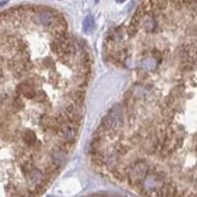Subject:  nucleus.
<instances>
[{
    "mask_svg": "<svg viewBox=\"0 0 197 197\" xmlns=\"http://www.w3.org/2000/svg\"><path fill=\"white\" fill-rule=\"evenodd\" d=\"M95 2H98V0H95Z\"/></svg>",
    "mask_w": 197,
    "mask_h": 197,
    "instance_id": "8",
    "label": "nucleus"
},
{
    "mask_svg": "<svg viewBox=\"0 0 197 197\" xmlns=\"http://www.w3.org/2000/svg\"><path fill=\"white\" fill-rule=\"evenodd\" d=\"M17 91L21 94H23L24 97L28 98H33L36 95V91H35L34 87L31 83L29 82H22L17 85Z\"/></svg>",
    "mask_w": 197,
    "mask_h": 197,
    "instance_id": "3",
    "label": "nucleus"
},
{
    "mask_svg": "<svg viewBox=\"0 0 197 197\" xmlns=\"http://www.w3.org/2000/svg\"><path fill=\"white\" fill-rule=\"evenodd\" d=\"M149 165L144 161L133 164V168H130L129 172H127V177L130 180V183L133 185H138L139 183L143 182L145 177L148 174Z\"/></svg>",
    "mask_w": 197,
    "mask_h": 197,
    "instance_id": "1",
    "label": "nucleus"
},
{
    "mask_svg": "<svg viewBox=\"0 0 197 197\" xmlns=\"http://www.w3.org/2000/svg\"><path fill=\"white\" fill-rule=\"evenodd\" d=\"M23 138H24V141H25V143H26L27 145H32L33 143L35 142V139H36V137H35V133H33V131L27 130V131H25V133H24Z\"/></svg>",
    "mask_w": 197,
    "mask_h": 197,
    "instance_id": "5",
    "label": "nucleus"
},
{
    "mask_svg": "<svg viewBox=\"0 0 197 197\" xmlns=\"http://www.w3.org/2000/svg\"><path fill=\"white\" fill-rule=\"evenodd\" d=\"M34 22L37 23L38 25H43V26H52L56 23L58 16H56L52 11L44 10H39L38 13L35 14Z\"/></svg>",
    "mask_w": 197,
    "mask_h": 197,
    "instance_id": "2",
    "label": "nucleus"
},
{
    "mask_svg": "<svg viewBox=\"0 0 197 197\" xmlns=\"http://www.w3.org/2000/svg\"><path fill=\"white\" fill-rule=\"evenodd\" d=\"M6 3H7V1H6V0H5V1H2V2H0V8H1V7H3L4 5L6 4Z\"/></svg>",
    "mask_w": 197,
    "mask_h": 197,
    "instance_id": "6",
    "label": "nucleus"
},
{
    "mask_svg": "<svg viewBox=\"0 0 197 197\" xmlns=\"http://www.w3.org/2000/svg\"><path fill=\"white\" fill-rule=\"evenodd\" d=\"M116 1H117L118 3H122V2H124L125 0H116Z\"/></svg>",
    "mask_w": 197,
    "mask_h": 197,
    "instance_id": "7",
    "label": "nucleus"
},
{
    "mask_svg": "<svg viewBox=\"0 0 197 197\" xmlns=\"http://www.w3.org/2000/svg\"><path fill=\"white\" fill-rule=\"evenodd\" d=\"M94 27H95V20H94V17L92 16H87L83 21V24H82V30L83 32L88 34L91 33L92 30H94Z\"/></svg>",
    "mask_w": 197,
    "mask_h": 197,
    "instance_id": "4",
    "label": "nucleus"
}]
</instances>
